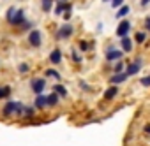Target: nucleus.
Instances as JSON below:
<instances>
[{"label": "nucleus", "instance_id": "f257e3e1", "mask_svg": "<svg viewBox=\"0 0 150 146\" xmlns=\"http://www.w3.org/2000/svg\"><path fill=\"white\" fill-rule=\"evenodd\" d=\"M4 113H6V114H13V113L21 114V113H23V106H21L20 102H9V104L4 107Z\"/></svg>", "mask_w": 150, "mask_h": 146}, {"label": "nucleus", "instance_id": "f03ea898", "mask_svg": "<svg viewBox=\"0 0 150 146\" xmlns=\"http://www.w3.org/2000/svg\"><path fill=\"white\" fill-rule=\"evenodd\" d=\"M44 86H46V81H44V79H32V90H34L37 95L42 93Z\"/></svg>", "mask_w": 150, "mask_h": 146}, {"label": "nucleus", "instance_id": "7ed1b4c3", "mask_svg": "<svg viewBox=\"0 0 150 146\" xmlns=\"http://www.w3.org/2000/svg\"><path fill=\"white\" fill-rule=\"evenodd\" d=\"M129 28H131V23H129V21H122V23L118 25V28H117V35H118V37H125L127 32H129Z\"/></svg>", "mask_w": 150, "mask_h": 146}, {"label": "nucleus", "instance_id": "20e7f679", "mask_svg": "<svg viewBox=\"0 0 150 146\" xmlns=\"http://www.w3.org/2000/svg\"><path fill=\"white\" fill-rule=\"evenodd\" d=\"M28 41L32 46H41V32L39 30H32L28 35Z\"/></svg>", "mask_w": 150, "mask_h": 146}, {"label": "nucleus", "instance_id": "39448f33", "mask_svg": "<svg viewBox=\"0 0 150 146\" xmlns=\"http://www.w3.org/2000/svg\"><path fill=\"white\" fill-rule=\"evenodd\" d=\"M138 70H139V60H136L134 63L127 65V69H125V72H124V74H125V76H134Z\"/></svg>", "mask_w": 150, "mask_h": 146}, {"label": "nucleus", "instance_id": "423d86ee", "mask_svg": "<svg viewBox=\"0 0 150 146\" xmlns=\"http://www.w3.org/2000/svg\"><path fill=\"white\" fill-rule=\"evenodd\" d=\"M71 34H72V27H71V25H64V27L58 30V37H60V39L71 37Z\"/></svg>", "mask_w": 150, "mask_h": 146}, {"label": "nucleus", "instance_id": "0eeeda50", "mask_svg": "<svg viewBox=\"0 0 150 146\" xmlns=\"http://www.w3.org/2000/svg\"><path fill=\"white\" fill-rule=\"evenodd\" d=\"M23 18H25V14H23V11H21V9H20V11L16 9V13H14V16H13V20H11V23H13V25H18V23H21V21H23Z\"/></svg>", "mask_w": 150, "mask_h": 146}, {"label": "nucleus", "instance_id": "6e6552de", "mask_svg": "<svg viewBox=\"0 0 150 146\" xmlns=\"http://www.w3.org/2000/svg\"><path fill=\"white\" fill-rule=\"evenodd\" d=\"M120 56H122V51H118V49H110L106 53V58L108 60H118Z\"/></svg>", "mask_w": 150, "mask_h": 146}, {"label": "nucleus", "instance_id": "1a4fd4ad", "mask_svg": "<svg viewBox=\"0 0 150 146\" xmlns=\"http://www.w3.org/2000/svg\"><path fill=\"white\" fill-rule=\"evenodd\" d=\"M50 60H51V63H60V60H62V53H60V49H55V51H51V55H50Z\"/></svg>", "mask_w": 150, "mask_h": 146}, {"label": "nucleus", "instance_id": "9d476101", "mask_svg": "<svg viewBox=\"0 0 150 146\" xmlns=\"http://www.w3.org/2000/svg\"><path fill=\"white\" fill-rule=\"evenodd\" d=\"M122 48H124V51H131L132 49V42H131V39L127 35L122 37Z\"/></svg>", "mask_w": 150, "mask_h": 146}, {"label": "nucleus", "instance_id": "9b49d317", "mask_svg": "<svg viewBox=\"0 0 150 146\" xmlns=\"http://www.w3.org/2000/svg\"><path fill=\"white\" fill-rule=\"evenodd\" d=\"M125 79H127V76L122 72V74H115V76L111 78V83H124Z\"/></svg>", "mask_w": 150, "mask_h": 146}, {"label": "nucleus", "instance_id": "f8f14e48", "mask_svg": "<svg viewBox=\"0 0 150 146\" xmlns=\"http://www.w3.org/2000/svg\"><path fill=\"white\" fill-rule=\"evenodd\" d=\"M57 102H58V95H57V93H51V95H48V97H46V104L55 106Z\"/></svg>", "mask_w": 150, "mask_h": 146}, {"label": "nucleus", "instance_id": "ddd939ff", "mask_svg": "<svg viewBox=\"0 0 150 146\" xmlns=\"http://www.w3.org/2000/svg\"><path fill=\"white\" fill-rule=\"evenodd\" d=\"M46 106V97L44 95H37V99H35V107H44Z\"/></svg>", "mask_w": 150, "mask_h": 146}, {"label": "nucleus", "instance_id": "4468645a", "mask_svg": "<svg viewBox=\"0 0 150 146\" xmlns=\"http://www.w3.org/2000/svg\"><path fill=\"white\" fill-rule=\"evenodd\" d=\"M53 7V0H42V11L44 13H50Z\"/></svg>", "mask_w": 150, "mask_h": 146}, {"label": "nucleus", "instance_id": "2eb2a0df", "mask_svg": "<svg viewBox=\"0 0 150 146\" xmlns=\"http://www.w3.org/2000/svg\"><path fill=\"white\" fill-rule=\"evenodd\" d=\"M115 95H117V88H115V86H113V88H108V90H106V93H104V97H106L108 100H110V99H113Z\"/></svg>", "mask_w": 150, "mask_h": 146}, {"label": "nucleus", "instance_id": "dca6fc26", "mask_svg": "<svg viewBox=\"0 0 150 146\" xmlns=\"http://www.w3.org/2000/svg\"><path fill=\"white\" fill-rule=\"evenodd\" d=\"M11 93V88L9 86H0V99H4Z\"/></svg>", "mask_w": 150, "mask_h": 146}, {"label": "nucleus", "instance_id": "f3484780", "mask_svg": "<svg viewBox=\"0 0 150 146\" xmlns=\"http://www.w3.org/2000/svg\"><path fill=\"white\" fill-rule=\"evenodd\" d=\"M129 11H131L129 6H124V7H120V11L117 13V16H118V18H124L125 14H129Z\"/></svg>", "mask_w": 150, "mask_h": 146}, {"label": "nucleus", "instance_id": "a211bd4d", "mask_svg": "<svg viewBox=\"0 0 150 146\" xmlns=\"http://www.w3.org/2000/svg\"><path fill=\"white\" fill-rule=\"evenodd\" d=\"M69 9H71L69 6H65V4H60V6H57V11H55V13H57V14H62V11H69Z\"/></svg>", "mask_w": 150, "mask_h": 146}, {"label": "nucleus", "instance_id": "6ab92c4d", "mask_svg": "<svg viewBox=\"0 0 150 146\" xmlns=\"http://www.w3.org/2000/svg\"><path fill=\"white\" fill-rule=\"evenodd\" d=\"M46 74H48V76H51V78H57V79H60V74H58L57 70H53V69H48V70H46Z\"/></svg>", "mask_w": 150, "mask_h": 146}, {"label": "nucleus", "instance_id": "aec40b11", "mask_svg": "<svg viewBox=\"0 0 150 146\" xmlns=\"http://www.w3.org/2000/svg\"><path fill=\"white\" fill-rule=\"evenodd\" d=\"M55 93H60V95H67V92H65V88H64L62 85H57V86H55Z\"/></svg>", "mask_w": 150, "mask_h": 146}, {"label": "nucleus", "instance_id": "412c9836", "mask_svg": "<svg viewBox=\"0 0 150 146\" xmlns=\"http://www.w3.org/2000/svg\"><path fill=\"white\" fill-rule=\"evenodd\" d=\"M134 39H136V41H138V42H143V41H145V34H143V32H138V34H136V37H134Z\"/></svg>", "mask_w": 150, "mask_h": 146}, {"label": "nucleus", "instance_id": "4be33fe9", "mask_svg": "<svg viewBox=\"0 0 150 146\" xmlns=\"http://www.w3.org/2000/svg\"><path fill=\"white\" fill-rule=\"evenodd\" d=\"M14 13H16V9H14V7H11V9L7 11V20H9V21L13 20V16H14Z\"/></svg>", "mask_w": 150, "mask_h": 146}, {"label": "nucleus", "instance_id": "5701e85b", "mask_svg": "<svg viewBox=\"0 0 150 146\" xmlns=\"http://www.w3.org/2000/svg\"><path fill=\"white\" fill-rule=\"evenodd\" d=\"M141 85H143V86H150V76L143 78V79H141Z\"/></svg>", "mask_w": 150, "mask_h": 146}, {"label": "nucleus", "instance_id": "b1692460", "mask_svg": "<svg viewBox=\"0 0 150 146\" xmlns=\"http://www.w3.org/2000/svg\"><path fill=\"white\" fill-rule=\"evenodd\" d=\"M122 69H124L122 63H117V65H115V72H117V74H122Z\"/></svg>", "mask_w": 150, "mask_h": 146}, {"label": "nucleus", "instance_id": "393cba45", "mask_svg": "<svg viewBox=\"0 0 150 146\" xmlns=\"http://www.w3.org/2000/svg\"><path fill=\"white\" fill-rule=\"evenodd\" d=\"M23 113L28 114V116H32V114H34V109H32V107H23Z\"/></svg>", "mask_w": 150, "mask_h": 146}, {"label": "nucleus", "instance_id": "a878e982", "mask_svg": "<svg viewBox=\"0 0 150 146\" xmlns=\"http://www.w3.org/2000/svg\"><path fill=\"white\" fill-rule=\"evenodd\" d=\"M27 70H28V65L27 63H21L20 65V72H27Z\"/></svg>", "mask_w": 150, "mask_h": 146}, {"label": "nucleus", "instance_id": "bb28decb", "mask_svg": "<svg viewBox=\"0 0 150 146\" xmlns=\"http://www.w3.org/2000/svg\"><path fill=\"white\" fill-rule=\"evenodd\" d=\"M122 4V0H113V7H118Z\"/></svg>", "mask_w": 150, "mask_h": 146}, {"label": "nucleus", "instance_id": "cd10ccee", "mask_svg": "<svg viewBox=\"0 0 150 146\" xmlns=\"http://www.w3.org/2000/svg\"><path fill=\"white\" fill-rule=\"evenodd\" d=\"M80 48H81V49H83V51H85V49H87V48H88V44H87V42H81V44H80Z\"/></svg>", "mask_w": 150, "mask_h": 146}, {"label": "nucleus", "instance_id": "c85d7f7f", "mask_svg": "<svg viewBox=\"0 0 150 146\" xmlns=\"http://www.w3.org/2000/svg\"><path fill=\"white\" fill-rule=\"evenodd\" d=\"M145 25H146V28L150 30V18H146V20H145Z\"/></svg>", "mask_w": 150, "mask_h": 146}, {"label": "nucleus", "instance_id": "c756f323", "mask_svg": "<svg viewBox=\"0 0 150 146\" xmlns=\"http://www.w3.org/2000/svg\"><path fill=\"white\" fill-rule=\"evenodd\" d=\"M148 2H150V0H141V6H146Z\"/></svg>", "mask_w": 150, "mask_h": 146}, {"label": "nucleus", "instance_id": "7c9ffc66", "mask_svg": "<svg viewBox=\"0 0 150 146\" xmlns=\"http://www.w3.org/2000/svg\"><path fill=\"white\" fill-rule=\"evenodd\" d=\"M145 130H146V132H150V125H146V127H145Z\"/></svg>", "mask_w": 150, "mask_h": 146}, {"label": "nucleus", "instance_id": "2f4dec72", "mask_svg": "<svg viewBox=\"0 0 150 146\" xmlns=\"http://www.w3.org/2000/svg\"><path fill=\"white\" fill-rule=\"evenodd\" d=\"M104 2H108V0H104Z\"/></svg>", "mask_w": 150, "mask_h": 146}, {"label": "nucleus", "instance_id": "473e14b6", "mask_svg": "<svg viewBox=\"0 0 150 146\" xmlns=\"http://www.w3.org/2000/svg\"><path fill=\"white\" fill-rule=\"evenodd\" d=\"M64 2H67V0H64Z\"/></svg>", "mask_w": 150, "mask_h": 146}]
</instances>
